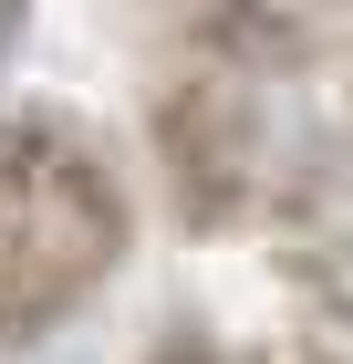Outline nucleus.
I'll return each instance as SVG.
<instances>
[{
    "label": "nucleus",
    "mask_w": 353,
    "mask_h": 364,
    "mask_svg": "<svg viewBox=\"0 0 353 364\" xmlns=\"http://www.w3.org/2000/svg\"><path fill=\"white\" fill-rule=\"evenodd\" d=\"M312 11H353V0H312Z\"/></svg>",
    "instance_id": "39448f33"
},
{
    "label": "nucleus",
    "mask_w": 353,
    "mask_h": 364,
    "mask_svg": "<svg viewBox=\"0 0 353 364\" xmlns=\"http://www.w3.org/2000/svg\"><path fill=\"white\" fill-rule=\"evenodd\" d=\"M188 63H218L239 84H301L322 63L312 0H188Z\"/></svg>",
    "instance_id": "7ed1b4c3"
},
{
    "label": "nucleus",
    "mask_w": 353,
    "mask_h": 364,
    "mask_svg": "<svg viewBox=\"0 0 353 364\" xmlns=\"http://www.w3.org/2000/svg\"><path fill=\"white\" fill-rule=\"evenodd\" d=\"M146 364H218V333L208 323H166V333L146 343Z\"/></svg>",
    "instance_id": "20e7f679"
},
{
    "label": "nucleus",
    "mask_w": 353,
    "mask_h": 364,
    "mask_svg": "<svg viewBox=\"0 0 353 364\" xmlns=\"http://www.w3.org/2000/svg\"><path fill=\"white\" fill-rule=\"evenodd\" d=\"M136 250V188L63 105L0 114V354L53 343Z\"/></svg>",
    "instance_id": "f257e3e1"
},
{
    "label": "nucleus",
    "mask_w": 353,
    "mask_h": 364,
    "mask_svg": "<svg viewBox=\"0 0 353 364\" xmlns=\"http://www.w3.org/2000/svg\"><path fill=\"white\" fill-rule=\"evenodd\" d=\"M146 156H156V198L188 240H239L271 208V167H281V125H271V84H239L218 63H188L146 94Z\"/></svg>",
    "instance_id": "f03ea898"
}]
</instances>
